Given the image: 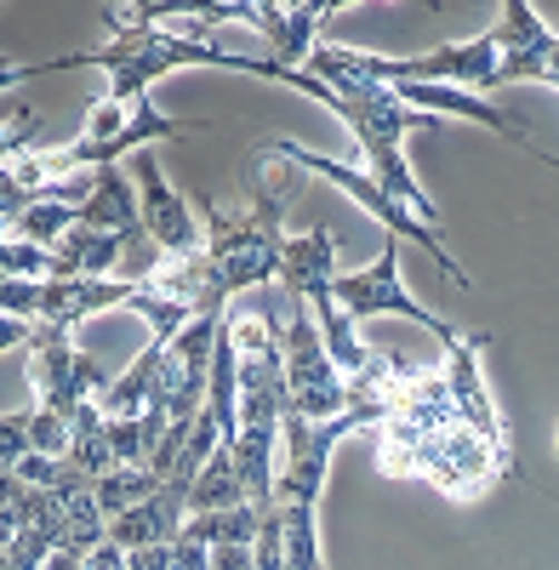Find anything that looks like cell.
Listing matches in <instances>:
<instances>
[{"mask_svg": "<svg viewBox=\"0 0 559 570\" xmlns=\"http://www.w3.org/2000/svg\"><path fill=\"white\" fill-rule=\"evenodd\" d=\"M212 570H257V542H217Z\"/></svg>", "mask_w": 559, "mask_h": 570, "instance_id": "9a60e30c", "label": "cell"}, {"mask_svg": "<svg viewBox=\"0 0 559 570\" xmlns=\"http://www.w3.org/2000/svg\"><path fill=\"white\" fill-rule=\"evenodd\" d=\"M297 314L280 331V354H286V394H292V411L314 416V422H332L354 405V383L337 371L332 348H325V331L314 320V308L303 297H292Z\"/></svg>", "mask_w": 559, "mask_h": 570, "instance_id": "52a82bcc", "label": "cell"}, {"mask_svg": "<svg viewBox=\"0 0 559 570\" xmlns=\"http://www.w3.org/2000/svg\"><path fill=\"white\" fill-rule=\"evenodd\" d=\"M0 263H7V279H52V252L29 246V240H7Z\"/></svg>", "mask_w": 559, "mask_h": 570, "instance_id": "5bb4252c", "label": "cell"}, {"mask_svg": "<svg viewBox=\"0 0 559 570\" xmlns=\"http://www.w3.org/2000/svg\"><path fill=\"white\" fill-rule=\"evenodd\" d=\"M553 451H559V428H553Z\"/></svg>", "mask_w": 559, "mask_h": 570, "instance_id": "e0dca14e", "label": "cell"}, {"mask_svg": "<svg viewBox=\"0 0 559 570\" xmlns=\"http://www.w3.org/2000/svg\"><path fill=\"white\" fill-rule=\"evenodd\" d=\"M297 188H303L297 166L263 149L252 160L246 200L206 206V252L189 263H166L149 279V292L189 303L195 314H228L241 292L280 279V268H286V206Z\"/></svg>", "mask_w": 559, "mask_h": 570, "instance_id": "6da1fadb", "label": "cell"}, {"mask_svg": "<svg viewBox=\"0 0 559 570\" xmlns=\"http://www.w3.org/2000/svg\"><path fill=\"white\" fill-rule=\"evenodd\" d=\"M377 468L389 473V480H416V485H434L445 497H474L508 468V445L486 440L480 428H469L462 416L434 428V434H423V440L389 434L383 428L377 434Z\"/></svg>", "mask_w": 559, "mask_h": 570, "instance_id": "5b68a950", "label": "cell"}, {"mask_svg": "<svg viewBox=\"0 0 559 570\" xmlns=\"http://www.w3.org/2000/svg\"><path fill=\"white\" fill-rule=\"evenodd\" d=\"M228 508H246V485H241L235 451L217 445L212 462L195 473V485H189V519H200V513H228Z\"/></svg>", "mask_w": 559, "mask_h": 570, "instance_id": "4fadbf2b", "label": "cell"}, {"mask_svg": "<svg viewBox=\"0 0 559 570\" xmlns=\"http://www.w3.org/2000/svg\"><path fill=\"white\" fill-rule=\"evenodd\" d=\"M280 285H286L292 297H303L314 314H332L337 297H332V285H337V234L332 228H303L286 240V268H280Z\"/></svg>", "mask_w": 559, "mask_h": 570, "instance_id": "8fae6325", "label": "cell"}, {"mask_svg": "<svg viewBox=\"0 0 559 570\" xmlns=\"http://www.w3.org/2000/svg\"><path fill=\"white\" fill-rule=\"evenodd\" d=\"M268 155H280V160H286V166H297V171H314V177H325V183H337V188H349V195L371 212V217H383L394 234H400V240H411V246H423L434 263H440V274L451 279V285H462V292H469V268H462L457 257H451V246L440 240V228H429L423 217H416V212H405L400 200H389L383 195V188L377 183H371V177H360L354 166H343V160H325V155H308V149H297V142H286V137H274L268 142Z\"/></svg>", "mask_w": 559, "mask_h": 570, "instance_id": "ba28073f", "label": "cell"}, {"mask_svg": "<svg viewBox=\"0 0 559 570\" xmlns=\"http://www.w3.org/2000/svg\"><path fill=\"white\" fill-rule=\"evenodd\" d=\"M7 343H12V348L23 343V360H29V389L40 394V405H46V411H58V416H69V422H75V411H80V405H91V400H98V394L109 389L104 365L91 360V354H80V348L69 343V331H58V325L7 320Z\"/></svg>", "mask_w": 559, "mask_h": 570, "instance_id": "8992f818", "label": "cell"}, {"mask_svg": "<svg viewBox=\"0 0 559 570\" xmlns=\"http://www.w3.org/2000/svg\"><path fill=\"white\" fill-rule=\"evenodd\" d=\"M109 23L115 35L91 52H75V58H58V63H40L29 75H52V69H98L104 75V98L115 104H137L149 98V86L171 69H235V75H263V80H280L286 86V69L274 58H246V52H228L217 40H189V35H171L160 23L144 18V7H109Z\"/></svg>", "mask_w": 559, "mask_h": 570, "instance_id": "7a4b0ae2", "label": "cell"}, {"mask_svg": "<svg viewBox=\"0 0 559 570\" xmlns=\"http://www.w3.org/2000/svg\"><path fill=\"white\" fill-rule=\"evenodd\" d=\"M389 405L383 400H360L332 416V422H314L303 411H286L280 422V480H274V513H280V531H286V564L292 570H325L320 559V525H314V508H320V485H325V468H332V451L343 445V434L354 428L383 422Z\"/></svg>", "mask_w": 559, "mask_h": 570, "instance_id": "277c9868", "label": "cell"}, {"mask_svg": "<svg viewBox=\"0 0 559 570\" xmlns=\"http://www.w3.org/2000/svg\"><path fill=\"white\" fill-rule=\"evenodd\" d=\"M131 183H137V200H144V228L155 234V246L171 263H189L206 252V223H195L189 200L166 183V171L155 166V155H131Z\"/></svg>", "mask_w": 559, "mask_h": 570, "instance_id": "30bf717a", "label": "cell"}, {"mask_svg": "<svg viewBox=\"0 0 559 570\" xmlns=\"http://www.w3.org/2000/svg\"><path fill=\"white\" fill-rule=\"evenodd\" d=\"M332 297H337V308H343L349 320L400 314V320H411V325H423V331H434V337L445 343V354H451L457 343H469V331H457L451 320H440V314H423V308H416V297L405 292V279H400V252H394V246H389L383 257H371L365 268H354V274H337Z\"/></svg>", "mask_w": 559, "mask_h": 570, "instance_id": "9c48e42d", "label": "cell"}, {"mask_svg": "<svg viewBox=\"0 0 559 570\" xmlns=\"http://www.w3.org/2000/svg\"><path fill=\"white\" fill-rule=\"evenodd\" d=\"M80 570H131V553L115 548V542H104V548H91V553H86Z\"/></svg>", "mask_w": 559, "mask_h": 570, "instance_id": "2e32d148", "label": "cell"}, {"mask_svg": "<svg viewBox=\"0 0 559 570\" xmlns=\"http://www.w3.org/2000/svg\"><path fill=\"white\" fill-rule=\"evenodd\" d=\"M286 86L320 98L325 109H332V115L360 137V155H365V166H371V183H377L389 200H400L405 212H416L429 228H440L434 195H423V188H416L411 160H405V137H411V131H434V115L411 109L394 86L354 80V75H308V69H292Z\"/></svg>", "mask_w": 559, "mask_h": 570, "instance_id": "3957f363", "label": "cell"}, {"mask_svg": "<svg viewBox=\"0 0 559 570\" xmlns=\"http://www.w3.org/2000/svg\"><path fill=\"white\" fill-rule=\"evenodd\" d=\"M337 7H263V0H246V29H263L268 46H274V63L280 69H308L314 58V29L332 18Z\"/></svg>", "mask_w": 559, "mask_h": 570, "instance_id": "7c38bea8", "label": "cell"}]
</instances>
